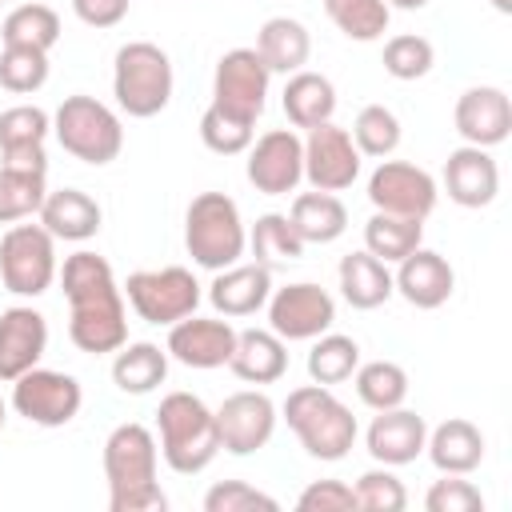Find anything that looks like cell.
I'll use <instances>...</instances> for the list:
<instances>
[{"mask_svg":"<svg viewBox=\"0 0 512 512\" xmlns=\"http://www.w3.org/2000/svg\"><path fill=\"white\" fill-rule=\"evenodd\" d=\"M0 40L4 44H20V48H40V52H52L56 40H60V16L56 8L48 4H20L4 16L0 24Z\"/></svg>","mask_w":512,"mask_h":512,"instance_id":"34","label":"cell"},{"mask_svg":"<svg viewBox=\"0 0 512 512\" xmlns=\"http://www.w3.org/2000/svg\"><path fill=\"white\" fill-rule=\"evenodd\" d=\"M264 308H268V328L280 340H316L336 324V300L312 280L272 288Z\"/></svg>","mask_w":512,"mask_h":512,"instance_id":"13","label":"cell"},{"mask_svg":"<svg viewBox=\"0 0 512 512\" xmlns=\"http://www.w3.org/2000/svg\"><path fill=\"white\" fill-rule=\"evenodd\" d=\"M272 296V272L264 264H232L220 268L208 284V300L220 316H256Z\"/></svg>","mask_w":512,"mask_h":512,"instance_id":"23","label":"cell"},{"mask_svg":"<svg viewBox=\"0 0 512 512\" xmlns=\"http://www.w3.org/2000/svg\"><path fill=\"white\" fill-rule=\"evenodd\" d=\"M352 144L360 156H372V160H384L400 148V120L392 108L384 104H364L356 112V124H352Z\"/></svg>","mask_w":512,"mask_h":512,"instance_id":"39","label":"cell"},{"mask_svg":"<svg viewBox=\"0 0 512 512\" xmlns=\"http://www.w3.org/2000/svg\"><path fill=\"white\" fill-rule=\"evenodd\" d=\"M424 440H428V424L424 416L408 412L404 404L400 408H384L372 416L368 432H364V444H368V456L376 464H388V468H400V464H412L420 452H424Z\"/></svg>","mask_w":512,"mask_h":512,"instance_id":"21","label":"cell"},{"mask_svg":"<svg viewBox=\"0 0 512 512\" xmlns=\"http://www.w3.org/2000/svg\"><path fill=\"white\" fill-rule=\"evenodd\" d=\"M256 56L264 60L268 72L292 76V72H300V68L308 64V56H312V36H308V28H304L300 20H292V16H272V20H264L260 32H256Z\"/></svg>","mask_w":512,"mask_h":512,"instance_id":"27","label":"cell"},{"mask_svg":"<svg viewBox=\"0 0 512 512\" xmlns=\"http://www.w3.org/2000/svg\"><path fill=\"white\" fill-rule=\"evenodd\" d=\"M44 196H48L44 172H24V168L0 164V224H20V220L36 216Z\"/></svg>","mask_w":512,"mask_h":512,"instance_id":"37","label":"cell"},{"mask_svg":"<svg viewBox=\"0 0 512 512\" xmlns=\"http://www.w3.org/2000/svg\"><path fill=\"white\" fill-rule=\"evenodd\" d=\"M444 192L460 208H488L500 192V168L488 148L460 144L444 160Z\"/></svg>","mask_w":512,"mask_h":512,"instance_id":"19","label":"cell"},{"mask_svg":"<svg viewBox=\"0 0 512 512\" xmlns=\"http://www.w3.org/2000/svg\"><path fill=\"white\" fill-rule=\"evenodd\" d=\"M356 364H360V344L352 340V336H344V332H320L316 340H312V352H308V376H312V384H344V380H352V372H356Z\"/></svg>","mask_w":512,"mask_h":512,"instance_id":"35","label":"cell"},{"mask_svg":"<svg viewBox=\"0 0 512 512\" xmlns=\"http://www.w3.org/2000/svg\"><path fill=\"white\" fill-rule=\"evenodd\" d=\"M4 420H8V404H4V396H0V432H4Z\"/></svg>","mask_w":512,"mask_h":512,"instance_id":"51","label":"cell"},{"mask_svg":"<svg viewBox=\"0 0 512 512\" xmlns=\"http://www.w3.org/2000/svg\"><path fill=\"white\" fill-rule=\"evenodd\" d=\"M0 4H4V0H0Z\"/></svg>","mask_w":512,"mask_h":512,"instance_id":"53","label":"cell"},{"mask_svg":"<svg viewBox=\"0 0 512 512\" xmlns=\"http://www.w3.org/2000/svg\"><path fill=\"white\" fill-rule=\"evenodd\" d=\"M172 60L160 44L152 40H128L120 52H116V64H112V96L120 104V112L136 116V120H148V116H160L172 100Z\"/></svg>","mask_w":512,"mask_h":512,"instance_id":"6","label":"cell"},{"mask_svg":"<svg viewBox=\"0 0 512 512\" xmlns=\"http://www.w3.org/2000/svg\"><path fill=\"white\" fill-rule=\"evenodd\" d=\"M56 272V236L44 224H12L0 236V280L12 296H44Z\"/></svg>","mask_w":512,"mask_h":512,"instance_id":"9","label":"cell"},{"mask_svg":"<svg viewBox=\"0 0 512 512\" xmlns=\"http://www.w3.org/2000/svg\"><path fill=\"white\" fill-rule=\"evenodd\" d=\"M60 284H64V300H68V340L80 352L104 356V352H116L120 344H128L124 292L104 256H96L88 248L64 256Z\"/></svg>","mask_w":512,"mask_h":512,"instance_id":"1","label":"cell"},{"mask_svg":"<svg viewBox=\"0 0 512 512\" xmlns=\"http://www.w3.org/2000/svg\"><path fill=\"white\" fill-rule=\"evenodd\" d=\"M352 384H356L360 404H368L372 412L400 408L404 396H408V372H404L396 360H368V364H356Z\"/></svg>","mask_w":512,"mask_h":512,"instance_id":"36","label":"cell"},{"mask_svg":"<svg viewBox=\"0 0 512 512\" xmlns=\"http://www.w3.org/2000/svg\"><path fill=\"white\" fill-rule=\"evenodd\" d=\"M300 512H352L356 508V492L344 480H312L300 496H296Z\"/></svg>","mask_w":512,"mask_h":512,"instance_id":"47","label":"cell"},{"mask_svg":"<svg viewBox=\"0 0 512 512\" xmlns=\"http://www.w3.org/2000/svg\"><path fill=\"white\" fill-rule=\"evenodd\" d=\"M168 380V348L152 344V340H136V344H120L116 360H112V384L124 396H148Z\"/></svg>","mask_w":512,"mask_h":512,"instance_id":"28","label":"cell"},{"mask_svg":"<svg viewBox=\"0 0 512 512\" xmlns=\"http://www.w3.org/2000/svg\"><path fill=\"white\" fill-rule=\"evenodd\" d=\"M168 356L180 360L184 368H224L232 348H236V328L228 320H212V316H184L176 324H168Z\"/></svg>","mask_w":512,"mask_h":512,"instance_id":"18","label":"cell"},{"mask_svg":"<svg viewBox=\"0 0 512 512\" xmlns=\"http://www.w3.org/2000/svg\"><path fill=\"white\" fill-rule=\"evenodd\" d=\"M104 480L108 512H164L168 496L156 484V436L152 428L128 420L104 440Z\"/></svg>","mask_w":512,"mask_h":512,"instance_id":"2","label":"cell"},{"mask_svg":"<svg viewBox=\"0 0 512 512\" xmlns=\"http://www.w3.org/2000/svg\"><path fill=\"white\" fill-rule=\"evenodd\" d=\"M280 104H284L288 124L308 132V128H316V124H328V120H332V112H336V88H332L328 76L300 68V72L288 76Z\"/></svg>","mask_w":512,"mask_h":512,"instance_id":"29","label":"cell"},{"mask_svg":"<svg viewBox=\"0 0 512 512\" xmlns=\"http://www.w3.org/2000/svg\"><path fill=\"white\" fill-rule=\"evenodd\" d=\"M280 500L244 484V480H220L204 492V512H276Z\"/></svg>","mask_w":512,"mask_h":512,"instance_id":"45","label":"cell"},{"mask_svg":"<svg viewBox=\"0 0 512 512\" xmlns=\"http://www.w3.org/2000/svg\"><path fill=\"white\" fill-rule=\"evenodd\" d=\"M72 12L88 28H116L128 16V0H72Z\"/></svg>","mask_w":512,"mask_h":512,"instance_id":"48","label":"cell"},{"mask_svg":"<svg viewBox=\"0 0 512 512\" xmlns=\"http://www.w3.org/2000/svg\"><path fill=\"white\" fill-rule=\"evenodd\" d=\"M424 452H428V460H432L440 472L468 476V472H476L480 460H484V432H480L472 420L452 416V420H444V424H436V428L428 432Z\"/></svg>","mask_w":512,"mask_h":512,"instance_id":"26","label":"cell"},{"mask_svg":"<svg viewBox=\"0 0 512 512\" xmlns=\"http://www.w3.org/2000/svg\"><path fill=\"white\" fill-rule=\"evenodd\" d=\"M452 124H456V132H460L464 144L496 148L512 132V100L496 84L464 88L460 100H456V108H452Z\"/></svg>","mask_w":512,"mask_h":512,"instance_id":"17","label":"cell"},{"mask_svg":"<svg viewBox=\"0 0 512 512\" xmlns=\"http://www.w3.org/2000/svg\"><path fill=\"white\" fill-rule=\"evenodd\" d=\"M360 176V152L340 124H316L304 136V180L320 192H344Z\"/></svg>","mask_w":512,"mask_h":512,"instance_id":"15","label":"cell"},{"mask_svg":"<svg viewBox=\"0 0 512 512\" xmlns=\"http://www.w3.org/2000/svg\"><path fill=\"white\" fill-rule=\"evenodd\" d=\"M200 140H204V148L216 152V156H240V152H248V144L256 140V128H252L248 120L228 116V112H220L216 104H208L204 116H200Z\"/></svg>","mask_w":512,"mask_h":512,"instance_id":"43","label":"cell"},{"mask_svg":"<svg viewBox=\"0 0 512 512\" xmlns=\"http://www.w3.org/2000/svg\"><path fill=\"white\" fill-rule=\"evenodd\" d=\"M392 288H396L412 308L432 312V308L448 304V296H452V288H456V272H452V264H448L440 252H432V248L420 244L416 252H408V256L400 260V268H396V276H392Z\"/></svg>","mask_w":512,"mask_h":512,"instance_id":"22","label":"cell"},{"mask_svg":"<svg viewBox=\"0 0 512 512\" xmlns=\"http://www.w3.org/2000/svg\"><path fill=\"white\" fill-rule=\"evenodd\" d=\"M124 300L132 304V312L144 320V324H176L184 316H192L200 308V280L180 268V264H168V268H140L124 280Z\"/></svg>","mask_w":512,"mask_h":512,"instance_id":"8","label":"cell"},{"mask_svg":"<svg viewBox=\"0 0 512 512\" xmlns=\"http://www.w3.org/2000/svg\"><path fill=\"white\" fill-rule=\"evenodd\" d=\"M44 84H48V52L4 44V52H0V88H8L16 96H28V92H40Z\"/></svg>","mask_w":512,"mask_h":512,"instance_id":"40","label":"cell"},{"mask_svg":"<svg viewBox=\"0 0 512 512\" xmlns=\"http://www.w3.org/2000/svg\"><path fill=\"white\" fill-rule=\"evenodd\" d=\"M84 404V388L76 376L56 372V368H28L24 376L12 380V408L16 416H24L28 424L40 428H64L76 420Z\"/></svg>","mask_w":512,"mask_h":512,"instance_id":"10","label":"cell"},{"mask_svg":"<svg viewBox=\"0 0 512 512\" xmlns=\"http://www.w3.org/2000/svg\"><path fill=\"white\" fill-rule=\"evenodd\" d=\"M52 132V116L36 104H16L0 112V152H20V148H44Z\"/></svg>","mask_w":512,"mask_h":512,"instance_id":"41","label":"cell"},{"mask_svg":"<svg viewBox=\"0 0 512 512\" xmlns=\"http://www.w3.org/2000/svg\"><path fill=\"white\" fill-rule=\"evenodd\" d=\"M368 200L376 212H392V216H412V220H424L432 216L436 200H440V188L432 180V172H424L420 164H408V160H380L376 172L368 176Z\"/></svg>","mask_w":512,"mask_h":512,"instance_id":"12","label":"cell"},{"mask_svg":"<svg viewBox=\"0 0 512 512\" xmlns=\"http://www.w3.org/2000/svg\"><path fill=\"white\" fill-rule=\"evenodd\" d=\"M228 368L244 384H276L288 372V340H280L272 328H244L236 332Z\"/></svg>","mask_w":512,"mask_h":512,"instance_id":"24","label":"cell"},{"mask_svg":"<svg viewBox=\"0 0 512 512\" xmlns=\"http://www.w3.org/2000/svg\"><path fill=\"white\" fill-rule=\"evenodd\" d=\"M496 4V12H512V0H492Z\"/></svg>","mask_w":512,"mask_h":512,"instance_id":"52","label":"cell"},{"mask_svg":"<svg viewBox=\"0 0 512 512\" xmlns=\"http://www.w3.org/2000/svg\"><path fill=\"white\" fill-rule=\"evenodd\" d=\"M52 132H56V140L68 156H76L80 164H92V168L112 164L124 148L120 116L108 104H100L96 96H84V92L64 96V104L52 116Z\"/></svg>","mask_w":512,"mask_h":512,"instance_id":"7","label":"cell"},{"mask_svg":"<svg viewBox=\"0 0 512 512\" xmlns=\"http://www.w3.org/2000/svg\"><path fill=\"white\" fill-rule=\"evenodd\" d=\"M268 80L272 72L264 68V60L256 56V48H232L216 60L212 72V104L228 116H240L248 124H256V116L268 104Z\"/></svg>","mask_w":512,"mask_h":512,"instance_id":"11","label":"cell"},{"mask_svg":"<svg viewBox=\"0 0 512 512\" xmlns=\"http://www.w3.org/2000/svg\"><path fill=\"white\" fill-rule=\"evenodd\" d=\"M284 420L312 460H344L360 436L352 408L328 384H300L284 400Z\"/></svg>","mask_w":512,"mask_h":512,"instance_id":"3","label":"cell"},{"mask_svg":"<svg viewBox=\"0 0 512 512\" xmlns=\"http://www.w3.org/2000/svg\"><path fill=\"white\" fill-rule=\"evenodd\" d=\"M184 248L208 272L240 264V256L248 248V228L240 220L236 200L224 196V192L192 196V204L184 212Z\"/></svg>","mask_w":512,"mask_h":512,"instance_id":"5","label":"cell"},{"mask_svg":"<svg viewBox=\"0 0 512 512\" xmlns=\"http://www.w3.org/2000/svg\"><path fill=\"white\" fill-rule=\"evenodd\" d=\"M324 12L348 40H360V44L380 40L392 20V8L384 0H324Z\"/></svg>","mask_w":512,"mask_h":512,"instance_id":"38","label":"cell"},{"mask_svg":"<svg viewBox=\"0 0 512 512\" xmlns=\"http://www.w3.org/2000/svg\"><path fill=\"white\" fill-rule=\"evenodd\" d=\"M420 244H424V220L392 216V212H372L368 224H364V248L376 260H384V264H400Z\"/></svg>","mask_w":512,"mask_h":512,"instance_id":"32","label":"cell"},{"mask_svg":"<svg viewBox=\"0 0 512 512\" xmlns=\"http://www.w3.org/2000/svg\"><path fill=\"white\" fill-rule=\"evenodd\" d=\"M352 492H356V508H364V512H404L408 508V488L388 464L384 468H368L352 484Z\"/></svg>","mask_w":512,"mask_h":512,"instance_id":"44","label":"cell"},{"mask_svg":"<svg viewBox=\"0 0 512 512\" xmlns=\"http://www.w3.org/2000/svg\"><path fill=\"white\" fill-rule=\"evenodd\" d=\"M0 164H8V168H24V172H48V152H44V148L0 152Z\"/></svg>","mask_w":512,"mask_h":512,"instance_id":"49","label":"cell"},{"mask_svg":"<svg viewBox=\"0 0 512 512\" xmlns=\"http://www.w3.org/2000/svg\"><path fill=\"white\" fill-rule=\"evenodd\" d=\"M44 348H48V320L36 308L16 304L0 312V384H12L28 368H36Z\"/></svg>","mask_w":512,"mask_h":512,"instance_id":"20","label":"cell"},{"mask_svg":"<svg viewBox=\"0 0 512 512\" xmlns=\"http://www.w3.org/2000/svg\"><path fill=\"white\" fill-rule=\"evenodd\" d=\"M424 508L428 512H476L484 508V496L472 480L444 472V480H432V488L424 492Z\"/></svg>","mask_w":512,"mask_h":512,"instance_id":"46","label":"cell"},{"mask_svg":"<svg viewBox=\"0 0 512 512\" xmlns=\"http://www.w3.org/2000/svg\"><path fill=\"white\" fill-rule=\"evenodd\" d=\"M36 216H40V224L56 240H68V244L92 240L100 232V224H104L100 204L88 192H80V188H56V192H48Z\"/></svg>","mask_w":512,"mask_h":512,"instance_id":"25","label":"cell"},{"mask_svg":"<svg viewBox=\"0 0 512 512\" xmlns=\"http://www.w3.org/2000/svg\"><path fill=\"white\" fill-rule=\"evenodd\" d=\"M276 404L268 392H232L220 408H216V432H220V448L232 456H252L260 452L272 432H276Z\"/></svg>","mask_w":512,"mask_h":512,"instance_id":"16","label":"cell"},{"mask_svg":"<svg viewBox=\"0 0 512 512\" xmlns=\"http://www.w3.org/2000/svg\"><path fill=\"white\" fill-rule=\"evenodd\" d=\"M156 432H160V456L172 472L196 476L204 472L220 452L216 412L192 396V392H168L156 408Z\"/></svg>","mask_w":512,"mask_h":512,"instance_id":"4","label":"cell"},{"mask_svg":"<svg viewBox=\"0 0 512 512\" xmlns=\"http://www.w3.org/2000/svg\"><path fill=\"white\" fill-rule=\"evenodd\" d=\"M248 248L256 256V264H264L268 272L288 268V264H296L304 256V240L296 236V228H292V220L284 212L256 216V224L248 232Z\"/></svg>","mask_w":512,"mask_h":512,"instance_id":"33","label":"cell"},{"mask_svg":"<svg viewBox=\"0 0 512 512\" xmlns=\"http://www.w3.org/2000/svg\"><path fill=\"white\" fill-rule=\"evenodd\" d=\"M388 8H404V12H416V8H424L428 0H384Z\"/></svg>","mask_w":512,"mask_h":512,"instance_id":"50","label":"cell"},{"mask_svg":"<svg viewBox=\"0 0 512 512\" xmlns=\"http://www.w3.org/2000/svg\"><path fill=\"white\" fill-rule=\"evenodd\" d=\"M244 176L264 196H288L304 180V140L292 128H272L248 144Z\"/></svg>","mask_w":512,"mask_h":512,"instance_id":"14","label":"cell"},{"mask_svg":"<svg viewBox=\"0 0 512 512\" xmlns=\"http://www.w3.org/2000/svg\"><path fill=\"white\" fill-rule=\"evenodd\" d=\"M336 276H340V296H344L352 308H360V312L380 308V304L396 292L388 264L376 260L368 248H364V252H348V256L340 260Z\"/></svg>","mask_w":512,"mask_h":512,"instance_id":"31","label":"cell"},{"mask_svg":"<svg viewBox=\"0 0 512 512\" xmlns=\"http://www.w3.org/2000/svg\"><path fill=\"white\" fill-rule=\"evenodd\" d=\"M432 64H436V48L416 32H400L384 44V72L392 80H420L432 72Z\"/></svg>","mask_w":512,"mask_h":512,"instance_id":"42","label":"cell"},{"mask_svg":"<svg viewBox=\"0 0 512 512\" xmlns=\"http://www.w3.org/2000/svg\"><path fill=\"white\" fill-rule=\"evenodd\" d=\"M288 220H292V228H296V236L304 244H332L348 228V208H344V200L336 192L312 188V192H300L292 200Z\"/></svg>","mask_w":512,"mask_h":512,"instance_id":"30","label":"cell"}]
</instances>
